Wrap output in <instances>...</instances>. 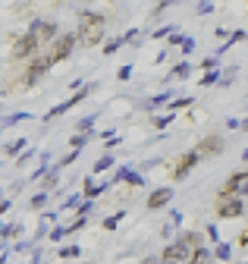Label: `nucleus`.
Listing matches in <instances>:
<instances>
[{"label":"nucleus","instance_id":"nucleus-1","mask_svg":"<svg viewBox=\"0 0 248 264\" xmlns=\"http://www.w3.org/2000/svg\"><path fill=\"white\" fill-rule=\"evenodd\" d=\"M201 248H204V236L201 233H179L176 239L164 248L160 261L164 264H195Z\"/></svg>","mask_w":248,"mask_h":264},{"label":"nucleus","instance_id":"nucleus-2","mask_svg":"<svg viewBox=\"0 0 248 264\" xmlns=\"http://www.w3.org/2000/svg\"><path fill=\"white\" fill-rule=\"evenodd\" d=\"M104 22H107V19L100 16V13L82 10V16H79V32H76V38L85 44V48H98V41L104 38Z\"/></svg>","mask_w":248,"mask_h":264},{"label":"nucleus","instance_id":"nucleus-3","mask_svg":"<svg viewBox=\"0 0 248 264\" xmlns=\"http://www.w3.org/2000/svg\"><path fill=\"white\" fill-rule=\"evenodd\" d=\"M29 35L38 41V48H44V44H50V41H57V38H60V29H57L53 19H32Z\"/></svg>","mask_w":248,"mask_h":264},{"label":"nucleus","instance_id":"nucleus-4","mask_svg":"<svg viewBox=\"0 0 248 264\" xmlns=\"http://www.w3.org/2000/svg\"><path fill=\"white\" fill-rule=\"evenodd\" d=\"M242 211H245L242 195H226V192H220L217 217H226V220H232V217H242Z\"/></svg>","mask_w":248,"mask_h":264},{"label":"nucleus","instance_id":"nucleus-5","mask_svg":"<svg viewBox=\"0 0 248 264\" xmlns=\"http://www.w3.org/2000/svg\"><path fill=\"white\" fill-rule=\"evenodd\" d=\"M38 54V41L25 32V35H19L16 41H13V57L16 60H32V57Z\"/></svg>","mask_w":248,"mask_h":264},{"label":"nucleus","instance_id":"nucleus-6","mask_svg":"<svg viewBox=\"0 0 248 264\" xmlns=\"http://www.w3.org/2000/svg\"><path fill=\"white\" fill-rule=\"evenodd\" d=\"M76 44H79V38L72 35V32H69V35H60L57 41H53V50H50V63H60V60H66V57L72 54V48H76Z\"/></svg>","mask_w":248,"mask_h":264},{"label":"nucleus","instance_id":"nucleus-7","mask_svg":"<svg viewBox=\"0 0 248 264\" xmlns=\"http://www.w3.org/2000/svg\"><path fill=\"white\" fill-rule=\"evenodd\" d=\"M198 161H201L198 151H185V154H179V157H176V167H173V180H185Z\"/></svg>","mask_w":248,"mask_h":264},{"label":"nucleus","instance_id":"nucleus-8","mask_svg":"<svg viewBox=\"0 0 248 264\" xmlns=\"http://www.w3.org/2000/svg\"><path fill=\"white\" fill-rule=\"evenodd\" d=\"M88 91H91V85H85V88H79L76 95L69 98V101H63V104H57V107H50V110H48V116H44V120H48V123H50V120H57L60 114H66V110H69V107H76L79 101H85V98H88Z\"/></svg>","mask_w":248,"mask_h":264},{"label":"nucleus","instance_id":"nucleus-9","mask_svg":"<svg viewBox=\"0 0 248 264\" xmlns=\"http://www.w3.org/2000/svg\"><path fill=\"white\" fill-rule=\"evenodd\" d=\"M198 157H214V154H220L223 151V135H204L198 142Z\"/></svg>","mask_w":248,"mask_h":264},{"label":"nucleus","instance_id":"nucleus-10","mask_svg":"<svg viewBox=\"0 0 248 264\" xmlns=\"http://www.w3.org/2000/svg\"><path fill=\"white\" fill-rule=\"evenodd\" d=\"M50 66H53V63H50V54H48V57H35V60H32V66H29V76H25L22 85H35L38 79H41L44 72L50 69Z\"/></svg>","mask_w":248,"mask_h":264},{"label":"nucleus","instance_id":"nucleus-11","mask_svg":"<svg viewBox=\"0 0 248 264\" xmlns=\"http://www.w3.org/2000/svg\"><path fill=\"white\" fill-rule=\"evenodd\" d=\"M223 192L226 195H242V198H248V173H232L230 180H226Z\"/></svg>","mask_w":248,"mask_h":264},{"label":"nucleus","instance_id":"nucleus-12","mask_svg":"<svg viewBox=\"0 0 248 264\" xmlns=\"http://www.w3.org/2000/svg\"><path fill=\"white\" fill-rule=\"evenodd\" d=\"M170 201H173V189H170V186H164V189H154L145 204H148V211H160V208H166Z\"/></svg>","mask_w":248,"mask_h":264},{"label":"nucleus","instance_id":"nucleus-13","mask_svg":"<svg viewBox=\"0 0 248 264\" xmlns=\"http://www.w3.org/2000/svg\"><path fill=\"white\" fill-rule=\"evenodd\" d=\"M230 255H232V246H226V242H217V246H214V258L217 261H230Z\"/></svg>","mask_w":248,"mask_h":264},{"label":"nucleus","instance_id":"nucleus-14","mask_svg":"<svg viewBox=\"0 0 248 264\" xmlns=\"http://www.w3.org/2000/svg\"><path fill=\"white\" fill-rule=\"evenodd\" d=\"M116 180H126V182H132V186H142V176H138L135 173V170H119V173H116Z\"/></svg>","mask_w":248,"mask_h":264},{"label":"nucleus","instance_id":"nucleus-15","mask_svg":"<svg viewBox=\"0 0 248 264\" xmlns=\"http://www.w3.org/2000/svg\"><path fill=\"white\" fill-rule=\"evenodd\" d=\"M22 148H25V138H19V142H13L10 148H6V154H10V157H22V154H25Z\"/></svg>","mask_w":248,"mask_h":264},{"label":"nucleus","instance_id":"nucleus-16","mask_svg":"<svg viewBox=\"0 0 248 264\" xmlns=\"http://www.w3.org/2000/svg\"><path fill=\"white\" fill-rule=\"evenodd\" d=\"M220 76H223V69H211L204 79H201V85H217V82H220Z\"/></svg>","mask_w":248,"mask_h":264},{"label":"nucleus","instance_id":"nucleus-17","mask_svg":"<svg viewBox=\"0 0 248 264\" xmlns=\"http://www.w3.org/2000/svg\"><path fill=\"white\" fill-rule=\"evenodd\" d=\"M79 252H82V248H79L76 242H72V246H63V248H60V258H76Z\"/></svg>","mask_w":248,"mask_h":264},{"label":"nucleus","instance_id":"nucleus-18","mask_svg":"<svg viewBox=\"0 0 248 264\" xmlns=\"http://www.w3.org/2000/svg\"><path fill=\"white\" fill-rule=\"evenodd\" d=\"M189 72H192V66H189V63H176V66H173V76H176V79H185Z\"/></svg>","mask_w":248,"mask_h":264},{"label":"nucleus","instance_id":"nucleus-19","mask_svg":"<svg viewBox=\"0 0 248 264\" xmlns=\"http://www.w3.org/2000/svg\"><path fill=\"white\" fill-rule=\"evenodd\" d=\"M110 167H113V157L107 154V157H100V161L95 164V173H104V170H110Z\"/></svg>","mask_w":248,"mask_h":264},{"label":"nucleus","instance_id":"nucleus-20","mask_svg":"<svg viewBox=\"0 0 248 264\" xmlns=\"http://www.w3.org/2000/svg\"><path fill=\"white\" fill-rule=\"evenodd\" d=\"M98 192H100L98 182H95V180H85V198H95Z\"/></svg>","mask_w":248,"mask_h":264},{"label":"nucleus","instance_id":"nucleus-21","mask_svg":"<svg viewBox=\"0 0 248 264\" xmlns=\"http://www.w3.org/2000/svg\"><path fill=\"white\" fill-rule=\"evenodd\" d=\"M79 204H82V195H72V198H66V201H63V208H60V211H72V208H79Z\"/></svg>","mask_w":248,"mask_h":264},{"label":"nucleus","instance_id":"nucleus-22","mask_svg":"<svg viewBox=\"0 0 248 264\" xmlns=\"http://www.w3.org/2000/svg\"><path fill=\"white\" fill-rule=\"evenodd\" d=\"M123 48V38H113V41H107V48H104V54H116V50Z\"/></svg>","mask_w":248,"mask_h":264},{"label":"nucleus","instance_id":"nucleus-23","mask_svg":"<svg viewBox=\"0 0 248 264\" xmlns=\"http://www.w3.org/2000/svg\"><path fill=\"white\" fill-rule=\"evenodd\" d=\"M119 220H123V214H113V217H107V220H104V230H116V227H119Z\"/></svg>","mask_w":248,"mask_h":264},{"label":"nucleus","instance_id":"nucleus-24","mask_svg":"<svg viewBox=\"0 0 248 264\" xmlns=\"http://www.w3.org/2000/svg\"><path fill=\"white\" fill-rule=\"evenodd\" d=\"M44 204H48V192H38L32 198V208H44Z\"/></svg>","mask_w":248,"mask_h":264},{"label":"nucleus","instance_id":"nucleus-25","mask_svg":"<svg viewBox=\"0 0 248 264\" xmlns=\"http://www.w3.org/2000/svg\"><path fill=\"white\" fill-rule=\"evenodd\" d=\"M76 126L82 129V132H91V126H95V116H85V120H79V123H76Z\"/></svg>","mask_w":248,"mask_h":264},{"label":"nucleus","instance_id":"nucleus-26","mask_svg":"<svg viewBox=\"0 0 248 264\" xmlns=\"http://www.w3.org/2000/svg\"><path fill=\"white\" fill-rule=\"evenodd\" d=\"M53 186H57V173H48L44 176V192H50Z\"/></svg>","mask_w":248,"mask_h":264},{"label":"nucleus","instance_id":"nucleus-27","mask_svg":"<svg viewBox=\"0 0 248 264\" xmlns=\"http://www.w3.org/2000/svg\"><path fill=\"white\" fill-rule=\"evenodd\" d=\"M226 76H220V85H232V79H236V69H223Z\"/></svg>","mask_w":248,"mask_h":264},{"label":"nucleus","instance_id":"nucleus-28","mask_svg":"<svg viewBox=\"0 0 248 264\" xmlns=\"http://www.w3.org/2000/svg\"><path fill=\"white\" fill-rule=\"evenodd\" d=\"M85 142H88V132H79V135L72 138V148H82Z\"/></svg>","mask_w":248,"mask_h":264},{"label":"nucleus","instance_id":"nucleus-29","mask_svg":"<svg viewBox=\"0 0 248 264\" xmlns=\"http://www.w3.org/2000/svg\"><path fill=\"white\" fill-rule=\"evenodd\" d=\"M179 50H182V54H192V50H195V41H192V38H185V41H182V48H179Z\"/></svg>","mask_w":248,"mask_h":264},{"label":"nucleus","instance_id":"nucleus-30","mask_svg":"<svg viewBox=\"0 0 248 264\" xmlns=\"http://www.w3.org/2000/svg\"><path fill=\"white\" fill-rule=\"evenodd\" d=\"M63 236H66V227H53L50 230V239H63Z\"/></svg>","mask_w":248,"mask_h":264},{"label":"nucleus","instance_id":"nucleus-31","mask_svg":"<svg viewBox=\"0 0 248 264\" xmlns=\"http://www.w3.org/2000/svg\"><path fill=\"white\" fill-rule=\"evenodd\" d=\"M170 123H173V116H160V120H154V126L164 129V126H170Z\"/></svg>","mask_w":248,"mask_h":264},{"label":"nucleus","instance_id":"nucleus-32","mask_svg":"<svg viewBox=\"0 0 248 264\" xmlns=\"http://www.w3.org/2000/svg\"><path fill=\"white\" fill-rule=\"evenodd\" d=\"M201 66H204V69H207V72H211V69H217V57H207V60H204V63H201Z\"/></svg>","mask_w":248,"mask_h":264},{"label":"nucleus","instance_id":"nucleus-33","mask_svg":"<svg viewBox=\"0 0 248 264\" xmlns=\"http://www.w3.org/2000/svg\"><path fill=\"white\" fill-rule=\"evenodd\" d=\"M207 239H214V242H220V233H217V227H214V223H211V227H207Z\"/></svg>","mask_w":248,"mask_h":264},{"label":"nucleus","instance_id":"nucleus-34","mask_svg":"<svg viewBox=\"0 0 248 264\" xmlns=\"http://www.w3.org/2000/svg\"><path fill=\"white\" fill-rule=\"evenodd\" d=\"M182 41H185L182 35H173V38H170V48H182Z\"/></svg>","mask_w":248,"mask_h":264},{"label":"nucleus","instance_id":"nucleus-35","mask_svg":"<svg viewBox=\"0 0 248 264\" xmlns=\"http://www.w3.org/2000/svg\"><path fill=\"white\" fill-rule=\"evenodd\" d=\"M135 38H138V32H135V29H132V32H126V35H123V44H129V41H135Z\"/></svg>","mask_w":248,"mask_h":264},{"label":"nucleus","instance_id":"nucleus-36","mask_svg":"<svg viewBox=\"0 0 248 264\" xmlns=\"http://www.w3.org/2000/svg\"><path fill=\"white\" fill-rule=\"evenodd\" d=\"M116 76H119V79H123V82H126V79H129V76H132V66H123V69H119V72H116Z\"/></svg>","mask_w":248,"mask_h":264},{"label":"nucleus","instance_id":"nucleus-37","mask_svg":"<svg viewBox=\"0 0 248 264\" xmlns=\"http://www.w3.org/2000/svg\"><path fill=\"white\" fill-rule=\"evenodd\" d=\"M195 10L201 13V16H204V13H211V10H214V3H198V6H195Z\"/></svg>","mask_w":248,"mask_h":264},{"label":"nucleus","instance_id":"nucleus-38","mask_svg":"<svg viewBox=\"0 0 248 264\" xmlns=\"http://www.w3.org/2000/svg\"><path fill=\"white\" fill-rule=\"evenodd\" d=\"M166 35H170V25H164V29L154 32V38H166Z\"/></svg>","mask_w":248,"mask_h":264},{"label":"nucleus","instance_id":"nucleus-39","mask_svg":"<svg viewBox=\"0 0 248 264\" xmlns=\"http://www.w3.org/2000/svg\"><path fill=\"white\" fill-rule=\"evenodd\" d=\"M226 129H242V120H226Z\"/></svg>","mask_w":248,"mask_h":264},{"label":"nucleus","instance_id":"nucleus-40","mask_svg":"<svg viewBox=\"0 0 248 264\" xmlns=\"http://www.w3.org/2000/svg\"><path fill=\"white\" fill-rule=\"evenodd\" d=\"M239 242H242V246H248V227L242 230V236H239Z\"/></svg>","mask_w":248,"mask_h":264},{"label":"nucleus","instance_id":"nucleus-41","mask_svg":"<svg viewBox=\"0 0 248 264\" xmlns=\"http://www.w3.org/2000/svg\"><path fill=\"white\" fill-rule=\"evenodd\" d=\"M142 264H164V261H160V258H145Z\"/></svg>","mask_w":248,"mask_h":264},{"label":"nucleus","instance_id":"nucleus-42","mask_svg":"<svg viewBox=\"0 0 248 264\" xmlns=\"http://www.w3.org/2000/svg\"><path fill=\"white\" fill-rule=\"evenodd\" d=\"M242 129H245V132H248V120H242Z\"/></svg>","mask_w":248,"mask_h":264},{"label":"nucleus","instance_id":"nucleus-43","mask_svg":"<svg viewBox=\"0 0 248 264\" xmlns=\"http://www.w3.org/2000/svg\"><path fill=\"white\" fill-rule=\"evenodd\" d=\"M0 236H3V227H0Z\"/></svg>","mask_w":248,"mask_h":264}]
</instances>
